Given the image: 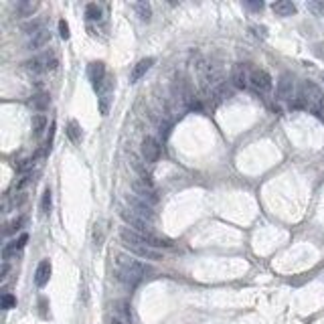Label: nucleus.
<instances>
[{"instance_id":"7c9ffc66","label":"nucleus","mask_w":324,"mask_h":324,"mask_svg":"<svg viewBox=\"0 0 324 324\" xmlns=\"http://www.w3.org/2000/svg\"><path fill=\"white\" fill-rule=\"evenodd\" d=\"M322 81H324V73H322Z\"/></svg>"},{"instance_id":"20e7f679","label":"nucleus","mask_w":324,"mask_h":324,"mask_svg":"<svg viewBox=\"0 0 324 324\" xmlns=\"http://www.w3.org/2000/svg\"><path fill=\"white\" fill-rule=\"evenodd\" d=\"M134 193H136V197L146 201L148 205L156 203V191L152 186V182L148 180V177H142V180H134Z\"/></svg>"},{"instance_id":"9d476101","label":"nucleus","mask_w":324,"mask_h":324,"mask_svg":"<svg viewBox=\"0 0 324 324\" xmlns=\"http://www.w3.org/2000/svg\"><path fill=\"white\" fill-rule=\"evenodd\" d=\"M88 77L93 83V88H99V85L104 83V79H106V65L101 61H93L88 67Z\"/></svg>"},{"instance_id":"cd10ccee","label":"nucleus","mask_w":324,"mask_h":324,"mask_svg":"<svg viewBox=\"0 0 324 324\" xmlns=\"http://www.w3.org/2000/svg\"><path fill=\"white\" fill-rule=\"evenodd\" d=\"M243 6L247 10H262L264 8V2H243Z\"/></svg>"},{"instance_id":"bb28decb","label":"nucleus","mask_w":324,"mask_h":324,"mask_svg":"<svg viewBox=\"0 0 324 324\" xmlns=\"http://www.w3.org/2000/svg\"><path fill=\"white\" fill-rule=\"evenodd\" d=\"M59 35L61 39H69V27H67L65 21H59Z\"/></svg>"},{"instance_id":"1a4fd4ad","label":"nucleus","mask_w":324,"mask_h":324,"mask_svg":"<svg viewBox=\"0 0 324 324\" xmlns=\"http://www.w3.org/2000/svg\"><path fill=\"white\" fill-rule=\"evenodd\" d=\"M278 97L280 99H292L294 97V75L282 73L278 81Z\"/></svg>"},{"instance_id":"4be33fe9","label":"nucleus","mask_w":324,"mask_h":324,"mask_svg":"<svg viewBox=\"0 0 324 324\" xmlns=\"http://www.w3.org/2000/svg\"><path fill=\"white\" fill-rule=\"evenodd\" d=\"M99 14H101V10L97 4H88V8H85V16H88L89 21H97Z\"/></svg>"},{"instance_id":"9b49d317","label":"nucleus","mask_w":324,"mask_h":324,"mask_svg":"<svg viewBox=\"0 0 324 324\" xmlns=\"http://www.w3.org/2000/svg\"><path fill=\"white\" fill-rule=\"evenodd\" d=\"M154 65V59L152 57H148V59H142V61H138L134 65V69H132V75H130V81L132 83H136V81H140L148 71H150V67Z\"/></svg>"},{"instance_id":"b1692460","label":"nucleus","mask_w":324,"mask_h":324,"mask_svg":"<svg viewBox=\"0 0 324 324\" xmlns=\"http://www.w3.org/2000/svg\"><path fill=\"white\" fill-rule=\"evenodd\" d=\"M308 10L314 16H324V2H316V0H312V2H308Z\"/></svg>"},{"instance_id":"dca6fc26","label":"nucleus","mask_w":324,"mask_h":324,"mask_svg":"<svg viewBox=\"0 0 324 324\" xmlns=\"http://www.w3.org/2000/svg\"><path fill=\"white\" fill-rule=\"evenodd\" d=\"M229 95H231V85H229V83H219L217 88L211 91V97H213L215 104H221V101H225Z\"/></svg>"},{"instance_id":"412c9836","label":"nucleus","mask_w":324,"mask_h":324,"mask_svg":"<svg viewBox=\"0 0 324 324\" xmlns=\"http://www.w3.org/2000/svg\"><path fill=\"white\" fill-rule=\"evenodd\" d=\"M30 106H32V108H37V110H45V108L49 106V97L43 95V93H41V95H35V97L30 99Z\"/></svg>"},{"instance_id":"39448f33","label":"nucleus","mask_w":324,"mask_h":324,"mask_svg":"<svg viewBox=\"0 0 324 324\" xmlns=\"http://www.w3.org/2000/svg\"><path fill=\"white\" fill-rule=\"evenodd\" d=\"M142 156L148 164H154L158 158H160V144L156 138H152V136H146L142 140Z\"/></svg>"},{"instance_id":"c85d7f7f","label":"nucleus","mask_w":324,"mask_h":324,"mask_svg":"<svg viewBox=\"0 0 324 324\" xmlns=\"http://www.w3.org/2000/svg\"><path fill=\"white\" fill-rule=\"evenodd\" d=\"M314 53H316L318 57H322V59H324V43H318V45H314Z\"/></svg>"},{"instance_id":"2eb2a0df","label":"nucleus","mask_w":324,"mask_h":324,"mask_svg":"<svg viewBox=\"0 0 324 324\" xmlns=\"http://www.w3.org/2000/svg\"><path fill=\"white\" fill-rule=\"evenodd\" d=\"M271 8H274V12L278 16H292L296 12V4L292 2V0H280V2L271 4Z\"/></svg>"},{"instance_id":"423d86ee","label":"nucleus","mask_w":324,"mask_h":324,"mask_svg":"<svg viewBox=\"0 0 324 324\" xmlns=\"http://www.w3.org/2000/svg\"><path fill=\"white\" fill-rule=\"evenodd\" d=\"M251 67L247 63H239V65H235V69H233V85L235 88H239V89H245L249 88V79H251Z\"/></svg>"},{"instance_id":"ddd939ff","label":"nucleus","mask_w":324,"mask_h":324,"mask_svg":"<svg viewBox=\"0 0 324 324\" xmlns=\"http://www.w3.org/2000/svg\"><path fill=\"white\" fill-rule=\"evenodd\" d=\"M49 39H51L49 30L41 29V30H37V32H32V35H30V39L27 41V47L29 49H41V47H45L49 43Z\"/></svg>"},{"instance_id":"f257e3e1","label":"nucleus","mask_w":324,"mask_h":324,"mask_svg":"<svg viewBox=\"0 0 324 324\" xmlns=\"http://www.w3.org/2000/svg\"><path fill=\"white\" fill-rule=\"evenodd\" d=\"M150 271V267H146L142 262L126 258V255H118L116 258V278L124 282L126 286H136L138 282H142V278Z\"/></svg>"},{"instance_id":"f3484780","label":"nucleus","mask_w":324,"mask_h":324,"mask_svg":"<svg viewBox=\"0 0 324 324\" xmlns=\"http://www.w3.org/2000/svg\"><path fill=\"white\" fill-rule=\"evenodd\" d=\"M132 8L136 10V12H138V16H140V19L142 21H150V16H152V8H150V4L148 2H144V0H142V2H134L132 4Z\"/></svg>"},{"instance_id":"6ab92c4d","label":"nucleus","mask_w":324,"mask_h":324,"mask_svg":"<svg viewBox=\"0 0 324 324\" xmlns=\"http://www.w3.org/2000/svg\"><path fill=\"white\" fill-rule=\"evenodd\" d=\"M30 126H32V132H35L37 136H39V134H43V130L47 128V118H45L43 114H35V116H32V122H30Z\"/></svg>"},{"instance_id":"4468645a","label":"nucleus","mask_w":324,"mask_h":324,"mask_svg":"<svg viewBox=\"0 0 324 324\" xmlns=\"http://www.w3.org/2000/svg\"><path fill=\"white\" fill-rule=\"evenodd\" d=\"M27 241H29V235H27V233H23V235L19 237V239H14V241H10L8 245H4V249H2V258H4V262H8V260H10V255H12V253H16L21 247H25V243H27Z\"/></svg>"},{"instance_id":"0eeeda50","label":"nucleus","mask_w":324,"mask_h":324,"mask_svg":"<svg viewBox=\"0 0 324 324\" xmlns=\"http://www.w3.org/2000/svg\"><path fill=\"white\" fill-rule=\"evenodd\" d=\"M128 205H130V211L134 213V215H138V217H142L144 221H150L154 219V213H152V209H150V205L146 203V201H142V199H138V197H128Z\"/></svg>"},{"instance_id":"aec40b11","label":"nucleus","mask_w":324,"mask_h":324,"mask_svg":"<svg viewBox=\"0 0 324 324\" xmlns=\"http://www.w3.org/2000/svg\"><path fill=\"white\" fill-rule=\"evenodd\" d=\"M67 136H69L71 142H75V144L81 140V128H79V124L75 120H71L69 124H67Z\"/></svg>"},{"instance_id":"393cba45","label":"nucleus","mask_w":324,"mask_h":324,"mask_svg":"<svg viewBox=\"0 0 324 324\" xmlns=\"http://www.w3.org/2000/svg\"><path fill=\"white\" fill-rule=\"evenodd\" d=\"M14 306H16V298L12 294H4L2 296V308L4 310H10V308H14Z\"/></svg>"},{"instance_id":"a878e982","label":"nucleus","mask_w":324,"mask_h":324,"mask_svg":"<svg viewBox=\"0 0 324 324\" xmlns=\"http://www.w3.org/2000/svg\"><path fill=\"white\" fill-rule=\"evenodd\" d=\"M25 217H19V219H16V221H12V223H10V229H8V233H12V231H19L23 225H25Z\"/></svg>"},{"instance_id":"f03ea898","label":"nucleus","mask_w":324,"mask_h":324,"mask_svg":"<svg viewBox=\"0 0 324 324\" xmlns=\"http://www.w3.org/2000/svg\"><path fill=\"white\" fill-rule=\"evenodd\" d=\"M298 108L310 110L314 116H318L320 120H324V91L312 81H304L300 88L298 95Z\"/></svg>"},{"instance_id":"7ed1b4c3","label":"nucleus","mask_w":324,"mask_h":324,"mask_svg":"<svg viewBox=\"0 0 324 324\" xmlns=\"http://www.w3.org/2000/svg\"><path fill=\"white\" fill-rule=\"evenodd\" d=\"M249 88L258 93H269L271 91V77L264 69H253L251 79H249Z\"/></svg>"},{"instance_id":"f8f14e48","label":"nucleus","mask_w":324,"mask_h":324,"mask_svg":"<svg viewBox=\"0 0 324 324\" xmlns=\"http://www.w3.org/2000/svg\"><path fill=\"white\" fill-rule=\"evenodd\" d=\"M49 278H51V262L49 260H43L37 265V271H35V284L39 288H45L49 284Z\"/></svg>"},{"instance_id":"6e6552de","label":"nucleus","mask_w":324,"mask_h":324,"mask_svg":"<svg viewBox=\"0 0 324 324\" xmlns=\"http://www.w3.org/2000/svg\"><path fill=\"white\" fill-rule=\"evenodd\" d=\"M27 67L30 71L35 73H41V71H53L57 67V59L55 55H43V57H35L32 61L27 63Z\"/></svg>"},{"instance_id":"a211bd4d","label":"nucleus","mask_w":324,"mask_h":324,"mask_svg":"<svg viewBox=\"0 0 324 324\" xmlns=\"http://www.w3.org/2000/svg\"><path fill=\"white\" fill-rule=\"evenodd\" d=\"M37 6H39V2H16V14L19 16H30L32 12L37 10Z\"/></svg>"},{"instance_id":"5701e85b","label":"nucleus","mask_w":324,"mask_h":324,"mask_svg":"<svg viewBox=\"0 0 324 324\" xmlns=\"http://www.w3.org/2000/svg\"><path fill=\"white\" fill-rule=\"evenodd\" d=\"M41 211H43V215H49V211H51V191H49V189L43 193V199H41Z\"/></svg>"},{"instance_id":"c756f323","label":"nucleus","mask_w":324,"mask_h":324,"mask_svg":"<svg viewBox=\"0 0 324 324\" xmlns=\"http://www.w3.org/2000/svg\"><path fill=\"white\" fill-rule=\"evenodd\" d=\"M112 324H122V322H120V320H114V322H112Z\"/></svg>"}]
</instances>
